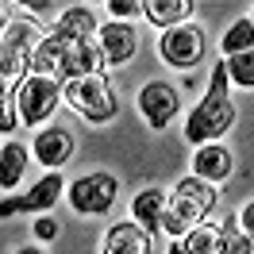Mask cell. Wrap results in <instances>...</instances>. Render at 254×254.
Here are the masks:
<instances>
[{
	"label": "cell",
	"instance_id": "7",
	"mask_svg": "<svg viewBox=\"0 0 254 254\" xmlns=\"http://www.w3.org/2000/svg\"><path fill=\"white\" fill-rule=\"evenodd\" d=\"M139 112H143V120L154 127V131H162V127L181 112V96H177L174 85L150 81V85H143V93H139Z\"/></svg>",
	"mask_w": 254,
	"mask_h": 254
},
{
	"label": "cell",
	"instance_id": "32",
	"mask_svg": "<svg viewBox=\"0 0 254 254\" xmlns=\"http://www.w3.org/2000/svg\"><path fill=\"white\" fill-rule=\"evenodd\" d=\"M251 12H254V8H251ZM251 19H254V16H251Z\"/></svg>",
	"mask_w": 254,
	"mask_h": 254
},
{
	"label": "cell",
	"instance_id": "8",
	"mask_svg": "<svg viewBox=\"0 0 254 254\" xmlns=\"http://www.w3.org/2000/svg\"><path fill=\"white\" fill-rule=\"evenodd\" d=\"M96 43L104 50V62L108 65H124V62H131V58L139 54V31H135L131 23H120V19L104 23L100 35H96Z\"/></svg>",
	"mask_w": 254,
	"mask_h": 254
},
{
	"label": "cell",
	"instance_id": "20",
	"mask_svg": "<svg viewBox=\"0 0 254 254\" xmlns=\"http://www.w3.org/2000/svg\"><path fill=\"white\" fill-rule=\"evenodd\" d=\"M47 39V31H39V23H31V19H12L8 27H4V43L0 47H16V50H31Z\"/></svg>",
	"mask_w": 254,
	"mask_h": 254
},
{
	"label": "cell",
	"instance_id": "19",
	"mask_svg": "<svg viewBox=\"0 0 254 254\" xmlns=\"http://www.w3.org/2000/svg\"><path fill=\"white\" fill-rule=\"evenodd\" d=\"M189 254H223V223H200L181 239Z\"/></svg>",
	"mask_w": 254,
	"mask_h": 254
},
{
	"label": "cell",
	"instance_id": "27",
	"mask_svg": "<svg viewBox=\"0 0 254 254\" xmlns=\"http://www.w3.org/2000/svg\"><path fill=\"white\" fill-rule=\"evenodd\" d=\"M239 227H243V231H247V239L254 243V200L243 208V212H239Z\"/></svg>",
	"mask_w": 254,
	"mask_h": 254
},
{
	"label": "cell",
	"instance_id": "15",
	"mask_svg": "<svg viewBox=\"0 0 254 254\" xmlns=\"http://www.w3.org/2000/svg\"><path fill=\"white\" fill-rule=\"evenodd\" d=\"M62 192H65V177L58 174V170H50V174L43 177V181H35L19 200H23V212H39V216H43V212H50V208L62 200Z\"/></svg>",
	"mask_w": 254,
	"mask_h": 254
},
{
	"label": "cell",
	"instance_id": "16",
	"mask_svg": "<svg viewBox=\"0 0 254 254\" xmlns=\"http://www.w3.org/2000/svg\"><path fill=\"white\" fill-rule=\"evenodd\" d=\"M143 16L162 31H174V27H185V19L192 16V4L189 0H146Z\"/></svg>",
	"mask_w": 254,
	"mask_h": 254
},
{
	"label": "cell",
	"instance_id": "24",
	"mask_svg": "<svg viewBox=\"0 0 254 254\" xmlns=\"http://www.w3.org/2000/svg\"><path fill=\"white\" fill-rule=\"evenodd\" d=\"M31 231H35V239H39V243H50V239H58V231H62V223L54 220V216H39Z\"/></svg>",
	"mask_w": 254,
	"mask_h": 254
},
{
	"label": "cell",
	"instance_id": "23",
	"mask_svg": "<svg viewBox=\"0 0 254 254\" xmlns=\"http://www.w3.org/2000/svg\"><path fill=\"white\" fill-rule=\"evenodd\" d=\"M223 254H254V243L247 239V231L239 227V220L223 223Z\"/></svg>",
	"mask_w": 254,
	"mask_h": 254
},
{
	"label": "cell",
	"instance_id": "26",
	"mask_svg": "<svg viewBox=\"0 0 254 254\" xmlns=\"http://www.w3.org/2000/svg\"><path fill=\"white\" fill-rule=\"evenodd\" d=\"M23 124L19 120V108H16V96H4V112H0V131L4 135H12V127Z\"/></svg>",
	"mask_w": 254,
	"mask_h": 254
},
{
	"label": "cell",
	"instance_id": "13",
	"mask_svg": "<svg viewBox=\"0 0 254 254\" xmlns=\"http://www.w3.org/2000/svg\"><path fill=\"white\" fill-rule=\"evenodd\" d=\"M100 69H104V50H100V43H93V39L73 43L69 54H65V65H62V85L73 81V77H93Z\"/></svg>",
	"mask_w": 254,
	"mask_h": 254
},
{
	"label": "cell",
	"instance_id": "2",
	"mask_svg": "<svg viewBox=\"0 0 254 254\" xmlns=\"http://www.w3.org/2000/svg\"><path fill=\"white\" fill-rule=\"evenodd\" d=\"M220 200V189L216 185H208L200 177H181L170 192V216H166V235L174 239H185L192 227H200V223L212 216V208Z\"/></svg>",
	"mask_w": 254,
	"mask_h": 254
},
{
	"label": "cell",
	"instance_id": "25",
	"mask_svg": "<svg viewBox=\"0 0 254 254\" xmlns=\"http://www.w3.org/2000/svg\"><path fill=\"white\" fill-rule=\"evenodd\" d=\"M108 12L120 19V23H127L131 16H139V12H143V4H139V0H112V4H108Z\"/></svg>",
	"mask_w": 254,
	"mask_h": 254
},
{
	"label": "cell",
	"instance_id": "28",
	"mask_svg": "<svg viewBox=\"0 0 254 254\" xmlns=\"http://www.w3.org/2000/svg\"><path fill=\"white\" fill-rule=\"evenodd\" d=\"M16 212H23V200H19L16 192H12V196H8V200H4V204H0V216H4V220H8V216H16Z\"/></svg>",
	"mask_w": 254,
	"mask_h": 254
},
{
	"label": "cell",
	"instance_id": "1",
	"mask_svg": "<svg viewBox=\"0 0 254 254\" xmlns=\"http://www.w3.org/2000/svg\"><path fill=\"white\" fill-rule=\"evenodd\" d=\"M227 62H216L212 69V81H208V93L200 96V104L189 112V120H185V139L192 146H208L216 143L220 135H227V127L235 124V100L227 93Z\"/></svg>",
	"mask_w": 254,
	"mask_h": 254
},
{
	"label": "cell",
	"instance_id": "31",
	"mask_svg": "<svg viewBox=\"0 0 254 254\" xmlns=\"http://www.w3.org/2000/svg\"><path fill=\"white\" fill-rule=\"evenodd\" d=\"M16 254H43V251H39V247H19Z\"/></svg>",
	"mask_w": 254,
	"mask_h": 254
},
{
	"label": "cell",
	"instance_id": "10",
	"mask_svg": "<svg viewBox=\"0 0 254 254\" xmlns=\"http://www.w3.org/2000/svg\"><path fill=\"white\" fill-rule=\"evenodd\" d=\"M235 170V158L223 143H208V146H196L192 154V177H200L208 185H223Z\"/></svg>",
	"mask_w": 254,
	"mask_h": 254
},
{
	"label": "cell",
	"instance_id": "9",
	"mask_svg": "<svg viewBox=\"0 0 254 254\" xmlns=\"http://www.w3.org/2000/svg\"><path fill=\"white\" fill-rule=\"evenodd\" d=\"M73 43H77V39H69V35H62V31H47V39L35 47L31 73L62 81V65H65V54H69V47H73Z\"/></svg>",
	"mask_w": 254,
	"mask_h": 254
},
{
	"label": "cell",
	"instance_id": "30",
	"mask_svg": "<svg viewBox=\"0 0 254 254\" xmlns=\"http://www.w3.org/2000/svg\"><path fill=\"white\" fill-rule=\"evenodd\" d=\"M170 254H189V251H185V243H181V239H174V243H170Z\"/></svg>",
	"mask_w": 254,
	"mask_h": 254
},
{
	"label": "cell",
	"instance_id": "29",
	"mask_svg": "<svg viewBox=\"0 0 254 254\" xmlns=\"http://www.w3.org/2000/svg\"><path fill=\"white\" fill-rule=\"evenodd\" d=\"M27 12H35V16H47V12H58V4H27Z\"/></svg>",
	"mask_w": 254,
	"mask_h": 254
},
{
	"label": "cell",
	"instance_id": "12",
	"mask_svg": "<svg viewBox=\"0 0 254 254\" xmlns=\"http://www.w3.org/2000/svg\"><path fill=\"white\" fill-rule=\"evenodd\" d=\"M35 158L43 162V166H50V170H58V166H65V162L73 158V135L65 131V127H43L39 135H35Z\"/></svg>",
	"mask_w": 254,
	"mask_h": 254
},
{
	"label": "cell",
	"instance_id": "21",
	"mask_svg": "<svg viewBox=\"0 0 254 254\" xmlns=\"http://www.w3.org/2000/svg\"><path fill=\"white\" fill-rule=\"evenodd\" d=\"M223 58H235V54H247V50H254V19H235L227 31H223Z\"/></svg>",
	"mask_w": 254,
	"mask_h": 254
},
{
	"label": "cell",
	"instance_id": "22",
	"mask_svg": "<svg viewBox=\"0 0 254 254\" xmlns=\"http://www.w3.org/2000/svg\"><path fill=\"white\" fill-rule=\"evenodd\" d=\"M223 62H227V77H231V85H239V89H254V50L235 54V58H223Z\"/></svg>",
	"mask_w": 254,
	"mask_h": 254
},
{
	"label": "cell",
	"instance_id": "6",
	"mask_svg": "<svg viewBox=\"0 0 254 254\" xmlns=\"http://www.w3.org/2000/svg\"><path fill=\"white\" fill-rule=\"evenodd\" d=\"M158 54H162V62L177 65V69H189V65H196L200 54H204V31L192 27V23L174 27V31H162Z\"/></svg>",
	"mask_w": 254,
	"mask_h": 254
},
{
	"label": "cell",
	"instance_id": "17",
	"mask_svg": "<svg viewBox=\"0 0 254 254\" xmlns=\"http://www.w3.org/2000/svg\"><path fill=\"white\" fill-rule=\"evenodd\" d=\"M54 31H62V35H69V39L85 43V39L100 35V27H96L93 8H85V4H69V8H62V16H58V23H54Z\"/></svg>",
	"mask_w": 254,
	"mask_h": 254
},
{
	"label": "cell",
	"instance_id": "11",
	"mask_svg": "<svg viewBox=\"0 0 254 254\" xmlns=\"http://www.w3.org/2000/svg\"><path fill=\"white\" fill-rule=\"evenodd\" d=\"M166 216H170V192L166 189H143L131 200V220L146 227V231H166Z\"/></svg>",
	"mask_w": 254,
	"mask_h": 254
},
{
	"label": "cell",
	"instance_id": "14",
	"mask_svg": "<svg viewBox=\"0 0 254 254\" xmlns=\"http://www.w3.org/2000/svg\"><path fill=\"white\" fill-rule=\"evenodd\" d=\"M100 254H150V231L139 227L135 220L116 223L104 239V251Z\"/></svg>",
	"mask_w": 254,
	"mask_h": 254
},
{
	"label": "cell",
	"instance_id": "18",
	"mask_svg": "<svg viewBox=\"0 0 254 254\" xmlns=\"http://www.w3.org/2000/svg\"><path fill=\"white\" fill-rule=\"evenodd\" d=\"M23 174H27V150L8 139V143H4V150H0V189L12 196V192H16V185L23 181Z\"/></svg>",
	"mask_w": 254,
	"mask_h": 254
},
{
	"label": "cell",
	"instance_id": "5",
	"mask_svg": "<svg viewBox=\"0 0 254 254\" xmlns=\"http://www.w3.org/2000/svg\"><path fill=\"white\" fill-rule=\"evenodd\" d=\"M116 192H120V181L112 174H85L69 185V208L77 216H104L116 204Z\"/></svg>",
	"mask_w": 254,
	"mask_h": 254
},
{
	"label": "cell",
	"instance_id": "4",
	"mask_svg": "<svg viewBox=\"0 0 254 254\" xmlns=\"http://www.w3.org/2000/svg\"><path fill=\"white\" fill-rule=\"evenodd\" d=\"M58 104H62V81H54V77L31 73L16 89V108H19V120L27 127H43V120H50Z\"/></svg>",
	"mask_w": 254,
	"mask_h": 254
},
{
	"label": "cell",
	"instance_id": "3",
	"mask_svg": "<svg viewBox=\"0 0 254 254\" xmlns=\"http://www.w3.org/2000/svg\"><path fill=\"white\" fill-rule=\"evenodd\" d=\"M62 100L69 104L73 112H81L89 124H108L112 116L120 112L116 104V93L104 73H93V77H73L62 85Z\"/></svg>",
	"mask_w": 254,
	"mask_h": 254
}]
</instances>
